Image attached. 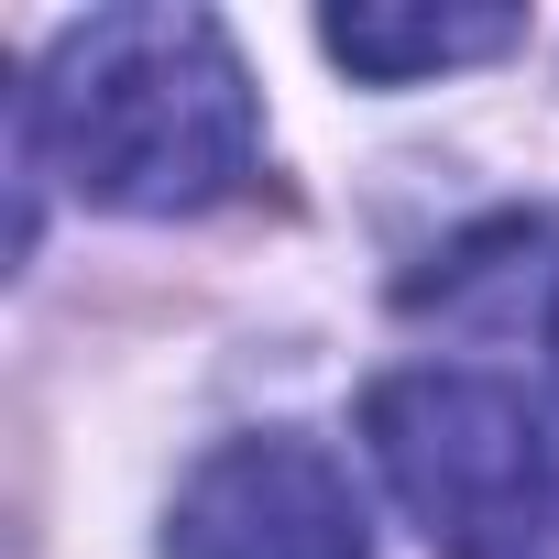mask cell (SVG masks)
I'll list each match as a JSON object with an SVG mask.
<instances>
[{"mask_svg":"<svg viewBox=\"0 0 559 559\" xmlns=\"http://www.w3.org/2000/svg\"><path fill=\"white\" fill-rule=\"evenodd\" d=\"M362 439L439 559H559V406L548 395L472 362H428L362 395Z\"/></svg>","mask_w":559,"mask_h":559,"instance_id":"7a4b0ae2","label":"cell"},{"mask_svg":"<svg viewBox=\"0 0 559 559\" xmlns=\"http://www.w3.org/2000/svg\"><path fill=\"white\" fill-rule=\"evenodd\" d=\"M526 34V12H461V0H439V12H406V0H352V12L319 23V45L373 78V88H406V78H439V67H483Z\"/></svg>","mask_w":559,"mask_h":559,"instance_id":"277c9868","label":"cell"},{"mask_svg":"<svg viewBox=\"0 0 559 559\" xmlns=\"http://www.w3.org/2000/svg\"><path fill=\"white\" fill-rule=\"evenodd\" d=\"M165 559H373V526L319 439H230L187 472Z\"/></svg>","mask_w":559,"mask_h":559,"instance_id":"3957f363","label":"cell"},{"mask_svg":"<svg viewBox=\"0 0 559 559\" xmlns=\"http://www.w3.org/2000/svg\"><path fill=\"white\" fill-rule=\"evenodd\" d=\"M537 341H548V406H559V230L537 252Z\"/></svg>","mask_w":559,"mask_h":559,"instance_id":"5b68a950","label":"cell"},{"mask_svg":"<svg viewBox=\"0 0 559 559\" xmlns=\"http://www.w3.org/2000/svg\"><path fill=\"white\" fill-rule=\"evenodd\" d=\"M252 154L263 110L209 12H88L23 88V165H56L88 209L121 219H198L252 176Z\"/></svg>","mask_w":559,"mask_h":559,"instance_id":"6da1fadb","label":"cell"}]
</instances>
